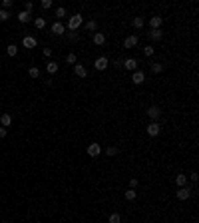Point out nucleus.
<instances>
[{"mask_svg":"<svg viewBox=\"0 0 199 223\" xmlns=\"http://www.w3.org/2000/svg\"><path fill=\"white\" fill-rule=\"evenodd\" d=\"M82 24H84L82 14H74V16H70V20H68V28H70V32H76Z\"/></svg>","mask_w":199,"mask_h":223,"instance_id":"obj_1","label":"nucleus"},{"mask_svg":"<svg viewBox=\"0 0 199 223\" xmlns=\"http://www.w3.org/2000/svg\"><path fill=\"white\" fill-rule=\"evenodd\" d=\"M159 132H161V125H159L157 121H151V124L147 125V136L155 137V136H159Z\"/></svg>","mask_w":199,"mask_h":223,"instance_id":"obj_2","label":"nucleus"},{"mask_svg":"<svg viewBox=\"0 0 199 223\" xmlns=\"http://www.w3.org/2000/svg\"><path fill=\"white\" fill-rule=\"evenodd\" d=\"M189 197H191V189L189 187H179L177 189V199L179 201H187Z\"/></svg>","mask_w":199,"mask_h":223,"instance_id":"obj_3","label":"nucleus"},{"mask_svg":"<svg viewBox=\"0 0 199 223\" xmlns=\"http://www.w3.org/2000/svg\"><path fill=\"white\" fill-rule=\"evenodd\" d=\"M86 151H88V155H90V157H98V155L101 153V148H100V144H90Z\"/></svg>","mask_w":199,"mask_h":223,"instance_id":"obj_4","label":"nucleus"},{"mask_svg":"<svg viewBox=\"0 0 199 223\" xmlns=\"http://www.w3.org/2000/svg\"><path fill=\"white\" fill-rule=\"evenodd\" d=\"M108 64H109V62H108V58H105V56H100L98 60L94 62L96 70H100V72H101V70H105V68H108Z\"/></svg>","mask_w":199,"mask_h":223,"instance_id":"obj_5","label":"nucleus"},{"mask_svg":"<svg viewBox=\"0 0 199 223\" xmlns=\"http://www.w3.org/2000/svg\"><path fill=\"white\" fill-rule=\"evenodd\" d=\"M132 82L137 84V86H139V84H143V82H145V74H143L141 70H135L133 76H132Z\"/></svg>","mask_w":199,"mask_h":223,"instance_id":"obj_6","label":"nucleus"},{"mask_svg":"<svg viewBox=\"0 0 199 223\" xmlns=\"http://www.w3.org/2000/svg\"><path fill=\"white\" fill-rule=\"evenodd\" d=\"M124 68H125V70H132V72H135V70H137V60H135V58H128V60L124 62Z\"/></svg>","mask_w":199,"mask_h":223,"instance_id":"obj_7","label":"nucleus"},{"mask_svg":"<svg viewBox=\"0 0 199 223\" xmlns=\"http://www.w3.org/2000/svg\"><path fill=\"white\" fill-rule=\"evenodd\" d=\"M74 74L78 76V78H86V76H88V70L84 68L82 64H74Z\"/></svg>","mask_w":199,"mask_h":223,"instance_id":"obj_8","label":"nucleus"},{"mask_svg":"<svg viewBox=\"0 0 199 223\" xmlns=\"http://www.w3.org/2000/svg\"><path fill=\"white\" fill-rule=\"evenodd\" d=\"M36 38H32V36H24V40H22V46L24 48H36Z\"/></svg>","mask_w":199,"mask_h":223,"instance_id":"obj_9","label":"nucleus"},{"mask_svg":"<svg viewBox=\"0 0 199 223\" xmlns=\"http://www.w3.org/2000/svg\"><path fill=\"white\" fill-rule=\"evenodd\" d=\"M149 26H151V30H159V26H161V16H151Z\"/></svg>","mask_w":199,"mask_h":223,"instance_id":"obj_10","label":"nucleus"},{"mask_svg":"<svg viewBox=\"0 0 199 223\" xmlns=\"http://www.w3.org/2000/svg\"><path fill=\"white\" fill-rule=\"evenodd\" d=\"M159 113H161V112H159V108H157V106H151V108H149V110H147V116H149V117H151V121H157V117H159Z\"/></svg>","mask_w":199,"mask_h":223,"instance_id":"obj_11","label":"nucleus"},{"mask_svg":"<svg viewBox=\"0 0 199 223\" xmlns=\"http://www.w3.org/2000/svg\"><path fill=\"white\" fill-rule=\"evenodd\" d=\"M133 46H137V36H128L124 40V48H133Z\"/></svg>","mask_w":199,"mask_h":223,"instance_id":"obj_12","label":"nucleus"},{"mask_svg":"<svg viewBox=\"0 0 199 223\" xmlns=\"http://www.w3.org/2000/svg\"><path fill=\"white\" fill-rule=\"evenodd\" d=\"M64 30H66V28H64V24H62V22H54L52 24V32H54V34L62 36V34H64Z\"/></svg>","mask_w":199,"mask_h":223,"instance_id":"obj_13","label":"nucleus"},{"mask_svg":"<svg viewBox=\"0 0 199 223\" xmlns=\"http://www.w3.org/2000/svg\"><path fill=\"white\" fill-rule=\"evenodd\" d=\"M175 183H177L179 187H185V185H187V175H185V173H177Z\"/></svg>","mask_w":199,"mask_h":223,"instance_id":"obj_14","label":"nucleus"},{"mask_svg":"<svg viewBox=\"0 0 199 223\" xmlns=\"http://www.w3.org/2000/svg\"><path fill=\"white\" fill-rule=\"evenodd\" d=\"M0 124H2L4 128H8V125L12 124V116L10 113H2V116H0Z\"/></svg>","mask_w":199,"mask_h":223,"instance_id":"obj_15","label":"nucleus"},{"mask_svg":"<svg viewBox=\"0 0 199 223\" xmlns=\"http://www.w3.org/2000/svg\"><path fill=\"white\" fill-rule=\"evenodd\" d=\"M147 36H149V40H155V42H157V40H161V38H163V32L161 30H151Z\"/></svg>","mask_w":199,"mask_h":223,"instance_id":"obj_16","label":"nucleus"},{"mask_svg":"<svg viewBox=\"0 0 199 223\" xmlns=\"http://www.w3.org/2000/svg\"><path fill=\"white\" fill-rule=\"evenodd\" d=\"M132 26L137 28V30H141V28H143V18H141V16H135V18L132 20Z\"/></svg>","mask_w":199,"mask_h":223,"instance_id":"obj_17","label":"nucleus"},{"mask_svg":"<svg viewBox=\"0 0 199 223\" xmlns=\"http://www.w3.org/2000/svg\"><path fill=\"white\" fill-rule=\"evenodd\" d=\"M104 42H105V36L104 34H100V32H98V34H94V44L96 46H101Z\"/></svg>","mask_w":199,"mask_h":223,"instance_id":"obj_18","label":"nucleus"},{"mask_svg":"<svg viewBox=\"0 0 199 223\" xmlns=\"http://www.w3.org/2000/svg\"><path fill=\"white\" fill-rule=\"evenodd\" d=\"M46 70H48L50 74H56V72H58V62H48V66H46Z\"/></svg>","mask_w":199,"mask_h":223,"instance_id":"obj_19","label":"nucleus"},{"mask_svg":"<svg viewBox=\"0 0 199 223\" xmlns=\"http://www.w3.org/2000/svg\"><path fill=\"white\" fill-rule=\"evenodd\" d=\"M124 195H125V199H128V201H133L135 197H137V193H135V189H128Z\"/></svg>","mask_w":199,"mask_h":223,"instance_id":"obj_20","label":"nucleus"},{"mask_svg":"<svg viewBox=\"0 0 199 223\" xmlns=\"http://www.w3.org/2000/svg\"><path fill=\"white\" fill-rule=\"evenodd\" d=\"M6 54H8V56H16V54H18V46L10 44V46L6 48Z\"/></svg>","mask_w":199,"mask_h":223,"instance_id":"obj_21","label":"nucleus"},{"mask_svg":"<svg viewBox=\"0 0 199 223\" xmlns=\"http://www.w3.org/2000/svg\"><path fill=\"white\" fill-rule=\"evenodd\" d=\"M34 26H36L38 30H42V28L46 26V20H44V18H42V16H40V18H36V20H34Z\"/></svg>","mask_w":199,"mask_h":223,"instance_id":"obj_22","label":"nucleus"},{"mask_svg":"<svg viewBox=\"0 0 199 223\" xmlns=\"http://www.w3.org/2000/svg\"><path fill=\"white\" fill-rule=\"evenodd\" d=\"M18 20H20V22H22V24H24V22H28V20H30V14L22 10V12H20V14H18Z\"/></svg>","mask_w":199,"mask_h":223,"instance_id":"obj_23","label":"nucleus"},{"mask_svg":"<svg viewBox=\"0 0 199 223\" xmlns=\"http://www.w3.org/2000/svg\"><path fill=\"white\" fill-rule=\"evenodd\" d=\"M66 16V8L64 6H60V8H56V18L60 20V18H64Z\"/></svg>","mask_w":199,"mask_h":223,"instance_id":"obj_24","label":"nucleus"},{"mask_svg":"<svg viewBox=\"0 0 199 223\" xmlns=\"http://www.w3.org/2000/svg\"><path fill=\"white\" fill-rule=\"evenodd\" d=\"M96 28H98V24H96V20H90V22H86V30H90V32H94Z\"/></svg>","mask_w":199,"mask_h":223,"instance_id":"obj_25","label":"nucleus"},{"mask_svg":"<svg viewBox=\"0 0 199 223\" xmlns=\"http://www.w3.org/2000/svg\"><path fill=\"white\" fill-rule=\"evenodd\" d=\"M151 72H153V74L163 72V66H161V64H151Z\"/></svg>","mask_w":199,"mask_h":223,"instance_id":"obj_26","label":"nucleus"},{"mask_svg":"<svg viewBox=\"0 0 199 223\" xmlns=\"http://www.w3.org/2000/svg\"><path fill=\"white\" fill-rule=\"evenodd\" d=\"M120 221H121L120 213H112V215H109V223H120Z\"/></svg>","mask_w":199,"mask_h":223,"instance_id":"obj_27","label":"nucleus"},{"mask_svg":"<svg viewBox=\"0 0 199 223\" xmlns=\"http://www.w3.org/2000/svg\"><path fill=\"white\" fill-rule=\"evenodd\" d=\"M28 76H30V78H38V76H40V70L38 68H30L28 70Z\"/></svg>","mask_w":199,"mask_h":223,"instance_id":"obj_28","label":"nucleus"},{"mask_svg":"<svg viewBox=\"0 0 199 223\" xmlns=\"http://www.w3.org/2000/svg\"><path fill=\"white\" fill-rule=\"evenodd\" d=\"M66 62H68V64H76V54L74 52L68 54V56H66Z\"/></svg>","mask_w":199,"mask_h":223,"instance_id":"obj_29","label":"nucleus"},{"mask_svg":"<svg viewBox=\"0 0 199 223\" xmlns=\"http://www.w3.org/2000/svg\"><path fill=\"white\" fill-rule=\"evenodd\" d=\"M32 8H34V4L30 2V0H26V4H24V12H28V14H30Z\"/></svg>","mask_w":199,"mask_h":223,"instance_id":"obj_30","label":"nucleus"},{"mask_svg":"<svg viewBox=\"0 0 199 223\" xmlns=\"http://www.w3.org/2000/svg\"><path fill=\"white\" fill-rule=\"evenodd\" d=\"M143 54H145V56H153V46H145V48H143Z\"/></svg>","mask_w":199,"mask_h":223,"instance_id":"obj_31","label":"nucleus"},{"mask_svg":"<svg viewBox=\"0 0 199 223\" xmlns=\"http://www.w3.org/2000/svg\"><path fill=\"white\" fill-rule=\"evenodd\" d=\"M8 16H10V14H8L6 10H2V8H0V22H4V20H8Z\"/></svg>","mask_w":199,"mask_h":223,"instance_id":"obj_32","label":"nucleus"},{"mask_svg":"<svg viewBox=\"0 0 199 223\" xmlns=\"http://www.w3.org/2000/svg\"><path fill=\"white\" fill-rule=\"evenodd\" d=\"M42 8H44V10L52 8V0H42Z\"/></svg>","mask_w":199,"mask_h":223,"instance_id":"obj_33","label":"nucleus"},{"mask_svg":"<svg viewBox=\"0 0 199 223\" xmlns=\"http://www.w3.org/2000/svg\"><path fill=\"white\" fill-rule=\"evenodd\" d=\"M137 185H139V179H135V177H133V179H129V189H135Z\"/></svg>","mask_w":199,"mask_h":223,"instance_id":"obj_34","label":"nucleus"},{"mask_svg":"<svg viewBox=\"0 0 199 223\" xmlns=\"http://www.w3.org/2000/svg\"><path fill=\"white\" fill-rule=\"evenodd\" d=\"M68 40H70V42H76V40H78V34H76V32H70V34H68Z\"/></svg>","mask_w":199,"mask_h":223,"instance_id":"obj_35","label":"nucleus"},{"mask_svg":"<svg viewBox=\"0 0 199 223\" xmlns=\"http://www.w3.org/2000/svg\"><path fill=\"white\" fill-rule=\"evenodd\" d=\"M105 153H108V155H116V153H117V148H113V145H112V148H108V151H105Z\"/></svg>","mask_w":199,"mask_h":223,"instance_id":"obj_36","label":"nucleus"},{"mask_svg":"<svg viewBox=\"0 0 199 223\" xmlns=\"http://www.w3.org/2000/svg\"><path fill=\"white\" fill-rule=\"evenodd\" d=\"M12 6V0H4L2 2V10H6V8H10Z\"/></svg>","mask_w":199,"mask_h":223,"instance_id":"obj_37","label":"nucleus"},{"mask_svg":"<svg viewBox=\"0 0 199 223\" xmlns=\"http://www.w3.org/2000/svg\"><path fill=\"white\" fill-rule=\"evenodd\" d=\"M189 177H191V181H193V183H197V179H199V175H197V171H193V173H191V175H189Z\"/></svg>","mask_w":199,"mask_h":223,"instance_id":"obj_38","label":"nucleus"},{"mask_svg":"<svg viewBox=\"0 0 199 223\" xmlns=\"http://www.w3.org/2000/svg\"><path fill=\"white\" fill-rule=\"evenodd\" d=\"M44 56L50 58V56H52V50H50V48H44Z\"/></svg>","mask_w":199,"mask_h":223,"instance_id":"obj_39","label":"nucleus"},{"mask_svg":"<svg viewBox=\"0 0 199 223\" xmlns=\"http://www.w3.org/2000/svg\"><path fill=\"white\" fill-rule=\"evenodd\" d=\"M0 137H6V128H0Z\"/></svg>","mask_w":199,"mask_h":223,"instance_id":"obj_40","label":"nucleus"},{"mask_svg":"<svg viewBox=\"0 0 199 223\" xmlns=\"http://www.w3.org/2000/svg\"><path fill=\"white\" fill-rule=\"evenodd\" d=\"M121 64H124L121 60H116V62H113V66H116V68H121Z\"/></svg>","mask_w":199,"mask_h":223,"instance_id":"obj_41","label":"nucleus"},{"mask_svg":"<svg viewBox=\"0 0 199 223\" xmlns=\"http://www.w3.org/2000/svg\"><path fill=\"white\" fill-rule=\"evenodd\" d=\"M2 223H10V221H2Z\"/></svg>","mask_w":199,"mask_h":223,"instance_id":"obj_42","label":"nucleus"}]
</instances>
